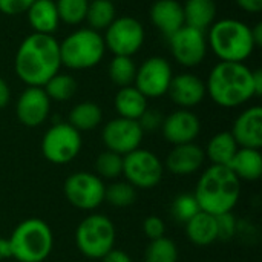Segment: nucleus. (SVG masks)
Listing matches in <instances>:
<instances>
[{
	"label": "nucleus",
	"mask_w": 262,
	"mask_h": 262,
	"mask_svg": "<svg viewBox=\"0 0 262 262\" xmlns=\"http://www.w3.org/2000/svg\"><path fill=\"white\" fill-rule=\"evenodd\" d=\"M60 43L54 35L32 32L20 43L15 52V74L28 86L43 88L60 72Z\"/></svg>",
	"instance_id": "1"
},
{
	"label": "nucleus",
	"mask_w": 262,
	"mask_h": 262,
	"mask_svg": "<svg viewBox=\"0 0 262 262\" xmlns=\"http://www.w3.org/2000/svg\"><path fill=\"white\" fill-rule=\"evenodd\" d=\"M201 212L218 216L233 212L241 196V181L227 166L207 167L193 192Z\"/></svg>",
	"instance_id": "2"
},
{
	"label": "nucleus",
	"mask_w": 262,
	"mask_h": 262,
	"mask_svg": "<svg viewBox=\"0 0 262 262\" xmlns=\"http://www.w3.org/2000/svg\"><path fill=\"white\" fill-rule=\"evenodd\" d=\"M206 91L221 107H238L255 97L252 71L244 63L220 61L212 68Z\"/></svg>",
	"instance_id": "3"
},
{
	"label": "nucleus",
	"mask_w": 262,
	"mask_h": 262,
	"mask_svg": "<svg viewBox=\"0 0 262 262\" xmlns=\"http://www.w3.org/2000/svg\"><path fill=\"white\" fill-rule=\"evenodd\" d=\"M207 46L212 48L221 61L244 63L255 49L252 28L236 18H224L212 23Z\"/></svg>",
	"instance_id": "4"
},
{
	"label": "nucleus",
	"mask_w": 262,
	"mask_h": 262,
	"mask_svg": "<svg viewBox=\"0 0 262 262\" xmlns=\"http://www.w3.org/2000/svg\"><path fill=\"white\" fill-rule=\"evenodd\" d=\"M8 243L17 262H43L54 249V233L46 221L28 218L15 226Z\"/></svg>",
	"instance_id": "5"
},
{
	"label": "nucleus",
	"mask_w": 262,
	"mask_h": 262,
	"mask_svg": "<svg viewBox=\"0 0 262 262\" xmlns=\"http://www.w3.org/2000/svg\"><path fill=\"white\" fill-rule=\"evenodd\" d=\"M106 46L103 35L91 28H81L69 34L60 43L61 66L83 71L97 66L104 55Z\"/></svg>",
	"instance_id": "6"
},
{
	"label": "nucleus",
	"mask_w": 262,
	"mask_h": 262,
	"mask_svg": "<svg viewBox=\"0 0 262 262\" xmlns=\"http://www.w3.org/2000/svg\"><path fill=\"white\" fill-rule=\"evenodd\" d=\"M117 229L114 223L100 213L88 215L75 230L78 250L91 259H101L115 247Z\"/></svg>",
	"instance_id": "7"
},
{
	"label": "nucleus",
	"mask_w": 262,
	"mask_h": 262,
	"mask_svg": "<svg viewBox=\"0 0 262 262\" xmlns=\"http://www.w3.org/2000/svg\"><path fill=\"white\" fill-rule=\"evenodd\" d=\"M81 132L69 123L52 124L41 138V154L52 164H66L75 160L81 150Z\"/></svg>",
	"instance_id": "8"
},
{
	"label": "nucleus",
	"mask_w": 262,
	"mask_h": 262,
	"mask_svg": "<svg viewBox=\"0 0 262 262\" xmlns=\"http://www.w3.org/2000/svg\"><path fill=\"white\" fill-rule=\"evenodd\" d=\"M164 175V164L150 150L138 147L123 157V177L135 189L157 187Z\"/></svg>",
	"instance_id": "9"
},
{
	"label": "nucleus",
	"mask_w": 262,
	"mask_h": 262,
	"mask_svg": "<svg viewBox=\"0 0 262 262\" xmlns=\"http://www.w3.org/2000/svg\"><path fill=\"white\" fill-rule=\"evenodd\" d=\"M63 192L74 207L80 210H95L104 203L106 184L95 173L84 170L74 172L66 178Z\"/></svg>",
	"instance_id": "10"
},
{
	"label": "nucleus",
	"mask_w": 262,
	"mask_h": 262,
	"mask_svg": "<svg viewBox=\"0 0 262 262\" xmlns=\"http://www.w3.org/2000/svg\"><path fill=\"white\" fill-rule=\"evenodd\" d=\"M103 41L104 46L114 55L132 57L137 54L144 43V28L143 25L129 15L117 17L106 29H104Z\"/></svg>",
	"instance_id": "11"
},
{
	"label": "nucleus",
	"mask_w": 262,
	"mask_h": 262,
	"mask_svg": "<svg viewBox=\"0 0 262 262\" xmlns=\"http://www.w3.org/2000/svg\"><path fill=\"white\" fill-rule=\"evenodd\" d=\"M169 45L173 58L186 68H193L203 63L209 48L204 31L187 25L169 37Z\"/></svg>",
	"instance_id": "12"
},
{
	"label": "nucleus",
	"mask_w": 262,
	"mask_h": 262,
	"mask_svg": "<svg viewBox=\"0 0 262 262\" xmlns=\"http://www.w3.org/2000/svg\"><path fill=\"white\" fill-rule=\"evenodd\" d=\"M172 77V66L166 58L150 57L137 68L134 86L146 98H160L167 94Z\"/></svg>",
	"instance_id": "13"
},
{
	"label": "nucleus",
	"mask_w": 262,
	"mask_h": 262,
	"mask_svg": "<svg viewBox=\"0 0 262 262\" xmlns=\"http://www.w3.org/2000/svg\"><path fill=\"white\" fill-rule=\"evenodd\" d=\"M144 132L141 130L138 121L127 118H114L107 121L101 132V140L106 150L115 152L121 157L137 150L141 146Z\"/></svg>",
	"instance_id": "14"
},
{
	"label": "nucleus",
	"mask_w": 262,
	"mask_h": 262,
	"mask_svg": "<svg viewBox=\"0 0 262 262\" xmlns=\"http://www.w3.org/2000/svg\"><path fill=\"white\" fill-rule=\"evenodd\" d=\"M51 112V100L43 88L28 86L18 97L15 114L18 121L26 127L41 126Z\"/></svg>",
	"instance_id": "15"
},
{
	"label": "nucleus",
	"mask_w": 262,
	"mask_h": 262,
	"mask_svg": "<svg viewBox=\"0 0 262 262\" xmlns=\"http://www.w3.org/2000/svg\"><path fill=\"white\" fill-rule=\"evenodd\" d=\"M161 132L173 146L195 143L201 132V121L190 109H178L163 120Z\"/></svg>",
	"instance_id": "16"
},
{
	"label": "nucleus",
	"mask_w": 262,
	"mask_h": 262,
	"mask_svg": "<svg viewBox=\"0 0 262 262\" xmlns=\"http://www.w3.org/2000/svg\"><path fill=\"white\" fill-rule=\"evenodd\" d=\"M167 94L177 106L181 109H190L204 100L207 91L206 83L198 75L186 72L172 77Z\"/></svg>",
	"instance_id": "17"
},
{
	"label": "nucleus",
	"mask_w": 262,
	"mask_h": 262,
	"mask_svg": "<svg viewBox=\"0 0 262 262\" xmlns=\"http://www.w3.org/2000/svg\"><path fill=\"white\" fill-rule=\"evenodd\" d=\"M238 147L261 149L262 147V107L252 106L241 112L230 130Z\"/></svg>",
	"instance_id": "18"
},
{
	"label": "nucleus",
	"mask_w": 262,
	"mask_h": 262,
	"mask_svg": "<svg viewBox=\"0 0 262 262\" xmlns=\"http://www.w3.org/2000/svg\"><path fill=\"white\" fill-rule=\"evenodd\" d=\"M206 161L204 149L195 143L178 144L169 152L166 158V167L177 177H186L198 172Z\"/></svg>",
	"instance_id": "19"
},
{
	"label": "nucleus",
	"mask_w": 262,
	"mask_h": 262,
	"mask_svg": "<svg viewBox=\"0 0 262 262\" xmlns=\"http://www.w3.org/2000/svg\"><path fill=\"white\" fill-rule=\"evenodd\" d=\"M150 20L155 25V28L170 37L173 32H177L180 28L184 26V12L183 5L177 0H157L150 6L149 11Z\"/></svg>",
	"instance_id": "20"
},
{
	"label": "nucleus",
	"mask_w": 262,
	"mask_h": 262,
	"mask_svg": "<svg viewBox=\"0 0 262 262\" xmlns=\"http://www.w3.org/2000/svg\"><path fill=\"white\" fill-rule=\"evenodd\" d=\"M26 14L31 28L37 34L52 35L58 29L60 17L54 0H35Z\"/></svg>",
	"instance_id": "21"
},
{
	"label": "nucleus",
	"mask_w": 262,
	"mask_h": 262,
	"mask_svg": "<svg viewBox=\"0 0 262 262\" xmlns=\"http://www.w3.org/2000/svg\"><path fill=\"white\" fill-rule=\"evenodd\" d=\"M239 181H258L262 177V155L258 149L239 147L227 166Z\"/></svg>",
	"instance_id": "22"
},
{
	"label": "nucleus",
	"mask_w": 262,
	"mask_h": 262,
	"mask_svg": "<svg viewBox=\"0 0 262 262\" xmlns=\"http://www.w3.org/2000/svg\"><path fill=\"white\" fill-rule=\"evenodd\" d=\"M186 236L198 247H207L216 243V223L215 216L206 212L196 213L192 220L184 224Z\"/></svg>",
	"instance_id": "23"
},
{
	"label": "nucleus",
	"mask_w": 262,
	"mask_h": 262,
	"mask_svg": "<svg viewBox=\"0 0 262 262\" xmlns=\"http://www.w3.org/2000/svg\"><path fill=\"white\" fill-rule=\"evenodd\" d=\"M114 104L121 118L138 121V118L147 109V98L132 84L120 88V91L115 95Z\"/></svg>",
	"instance_id": "24"
},
{
	"label": "nucleus",
	"mask_w": 262,
	"mask_h": 262,
	"mask_svg": "<svg viewBox=\"0 0 262 262\" xmlns=\"http://www.w3.org/2000/svg\"><path fill=\"white\" fill-rule=\"evenodd\" d=\"M184 25L204 31L210 28L216 17L215 0H186L183 5Z\"/></svg>",
	"instance_id": "25"
},
{
	"label": "nucleus",
	"mask_w": 262,
	"mask_h": 262,
	"mask_svg": "<svg viewBox=\"0 0 262 262\" xmlns=\"http://www.w3.org/2000/svg\"><path fill=\"white\" fill-rule=\"evenodd\" d=\"M238 144L230 132H218L213 135L206 146V158L212 161L215 166H229L238 152Z\"/></svg>",
	"instance_id": "26"
},
{
	"label": "nucleus",
	"mask_w": 262,
	"mask_h": 262,
	"mask_svg": "<svg viewBox=\"0 0 262 262\" xmlns=\"http://www.w3.org/2000/svg\"><path fill=\"white\" fill-rule=\"evenodd\" d=\"M103 111L94 101H83L75 104L69 112V124L78 132L94 130L101 124Z\"/></svg>",
	"instance_id": "27"
},
{
	"label": "nucleus",
	"mask_w": 262,
	"mask_h": 262,
	"mask_svg": "<svg viewBox=\"0 0 262 262\" xmlns=\"http://www.w3.org/2000/svg\"><path fill=\"white\" fill-rule=\"evenodd\" d=\"M117 18V9L112 0H92L89 2L86 21L94 31L106 29Z\"/></svg>",
	"instance_id": "28"
},
{
	"label": "nucleus",
	"mask_w": 262,
	"mask_h": 262,
	"mask_svg": "<svg viewBox=\"0 0 262 262\" xmlns=\"http://www.w3.org/2000/svg\"><path fill=\"white\" fill-rule=\"evenodd\" d=\"M109 78L114 84L118 88L132 86L137 75V66L132 60V57H123V55H114V58L109 63Z\"/></svg>",
	"instance_id": "29"
},
{
	"label": "nucleus",
	"mask_w": 262,
	"mask_h": 262,
	"mask_svg": "<svg viewBox=\"0 0 262 262\" xmlns=\"http://www.w3.org/2000/svg\"><path fill=\"white\" fill-rule=\"evenodd\" d=\"M43 89L51 101H68L77 91V81L72 75L58 72L43 86Z\"/></svg>",
	"instance_id": "30"
},
{
	"label": "nucleus",
	"mask_w": 262,
	"mask_h": 262,
	"mask_svg": "<svg viewBox=\"0 0 262 262\" xmlns=\"http://www.w3.org/2000/svg\"><path fill=\"white\" fill-rule=\"evenodd\" d=\"M178 246L163 236L160 239L150 241L144 252V262H178Z\"/></svg>",
	"instance_id": "31"
},
{
	"label": "nucleus",
	"mask_w": 262,
	"mask_h": 262,
	"mask_svg": "<svg viewBox=\"0 0 262 262\" xmlns=\"http://www.w3.org/2000/svg\"><path fill=\"white\" fill-rule=\"evenodd\" d=\"M104 201L114 207H129L137 201V189L127 181H115L106 186Z\"/></svg>",
	"instance_id": "32"
},
{
	"label": "nucleus",
	"mask_w": 262,
	"mask_h": 262,
	"mask_svg": "<svg viewBox=\"0 0 262 262\" xmlns=\"http://www.w3.org/2000/svg\"><path fill=\"white\" fill-rule=\"evenodd\" d=\"M95 175H98L103 181L115 180L123 175V157L115 152L104 150L95 160Z\"/></svg>",
	"instance_id": "33"
},
{
	"label": "nucleus",
	"mask_w": 262,
	"mask_h": 262,
	"mask_svg": "<svg viewBox=\"0 0 262 262\" xmlns=\"http://www.w3.org/2000/svg\"><path fill=\"white\" fill-rule=\"evenodd\" d=\"M60 21L68 25H78L86 20L89 0H57L55 2Z\"/></svg>",
	"instance_id": "34"
},
{
	"label": "nucleus",
	"mask_w": 262,
	"mask_h": 262,
	"mask_svg": "<svg viewBox=\"0 0 262 262\" xmlns=\"http://www.w3.org/2000/svg\"><path fill=\"white\" fill-rule=\"evenodd\" d=\"M200 212H201V209H200L198 201L193 193H180L173 198V201L170 204L172 218L181 224H186L189 220H192Z\"/></svg>",
	"instance_id": "35"
},
{
	"label": "nucleus",
	"mask_w": 262,
	"mask_h": 262,
	"mask_svg": "<svg viewBox=\"0 0 262 262\" xmlns=\"http://www.w3.org/2000/svg\"><path fill=\"white\" fill-rule=\"evenodd\" d=\"M216 223V241H232L238 235V220L233 215V212L221 213L215 216Z\"/></svg>",
	"instance_id": "36"
},
{
	"label": "nucleus",
	"mask_w": 262,
	"mask_h": 262,
	"mask_svg": "<svg viewBox=\"0 0 262 262\" xmlns=\"http://www.w3.org/2000/svg\"><path fill=\"white\" fill-rule=\"evenodd\" d=\"M143 232L149 241H155V239L166 236V224L160 216L150 215L143 223Z\"/></svg>",
	"instance_id": "37"
},
{
	"label": "nucleus",
	"mask_w": 262,
	"mask_h": 262,
	"mask_svg": "<svg viewBox=\"0 0 262 262\" xmlns=\"http://www.w3.org/2000/svg\"><path fill=\"white\" fill-rule=\"evenodd\" d=\"M163 120H164V117L160 111L147 107L144 111V114L138 118V124L143 132H155L158 129H161Z\"/></svg>",
	"instance_id": "38"
},
{
	"label": "nucleus",
	"mask_w": 262,
	"mask_h": 262,
	"mask_svg": "<svg viewBox=\"0 0 262 262\" xmlns=\"http://www.w3.org/2000/svg\"><path fill=\"white\" fill-rule=\"evenodd\" d=\"M35 0H0V12L5 15H18L29 9Z\"/></svg>",
	"instance_id": "39"
},
{
	"label": "nucleus",
	"mask_w": 262,
	"mask_h": 262,
	"mask_svg": "<svg viewBox=\"0 0 262 262\" xmlns=\"http://www.w3.org/2000/svg\"><path fill=\"white\" fill-rule=\"evenodd\" d=\"M101 261L103 262H132V258L126 253V252H123V250H120V249H112L111 252H107L103 258H101Z\"/></svg>",
	"instance_id": "40"
},
{
	"label": "nucleus",
	"mask_w": 262,
	"mask_h": 262,
	"mask_svg": "<svg viewBox=\"0 0 262 262\" xmlns=\"http://www.w3.org/2000/svg\"><path fill=\"white\" fill-rule=\"evenodd\" d=\"M241 9L250 14H258L262 9V0H235Z\"/></svg>",
	"instance_id": "41"
},
{
	"label": "nucleus",
	"mask_w": 262,
	"mask_h": 262,
	"mask_svg": "<svg viewBox=\"0 0 262 262\" xmlns=\"http://www.w3.org/2000/svg\"><path fill=\"white\" fill-rule=\"evenodd\" d=\"M9 100H11V89L8 83L5 81V78L0 77V109L6 107Z\"/></svg>",
	"instance_id": "42"
},
{
	"label": "nucleus",
	"mask_w": 262,
	"mask_h": 262,
	"mask_svg": "<svg viewBox=\"0 0 262 262\" xmlns=\"http://www.w3.org/2000/svg\"><path fill=\"white\" fill-rule=\"evenodd\" d=\"M252 78H253V89H255V97H259L262 94V71L255 69L252 71Z\"/></svg>",
	"instance_id": "43"
},
{
	"label": "nucleus",
	"mask_w": 262,
	"mask_h": 262,
	"mask_svg": "<svg viewBox=\"0 0 262 262\" xmlns=\"http://www.w3.org/2000/svg\"><path fill=\"white\" fill-rule=\"evenodd\" d=\"M8 258H11L9 243H8V239H5V238H2V236H0V261L8 259Z\"/></svg>",
	"instance_id": "44"
},
{
	"label": "nucleus",
	"mask_w": 262,
	"mask_h": 262,
	"mask_svg": "<svg viewBox=\"0 0 262 262\" xmlns=\"http://www.w3.org/2000/svg\"><path fill=\"white\" fill-rule=\"evenodd\" d=\"M252 38H253L255 48L261 46L262 45V25L261 23H258L255 28H252Z\"/></svg>",
	"instance_id": "45"
}]
</instances>
